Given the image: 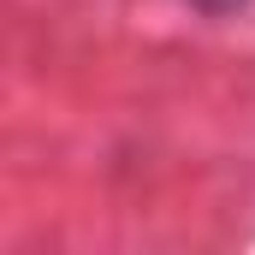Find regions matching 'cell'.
Listing matches in <instances>:
<instances>
[{
  "instance_id": "cell-1",
  "label": "cell",
  "mask_w": 255,
  "mask_h": 255,
  "mask_svg": "<svg viewBox=\"0 0 255 255\" xmlns=\"http://www.w3.org/2000/svg\"><path fill=\"white\" fill-rule=\"evenodd\" d=\"M190 6H202L208 18H220V12H238V6H250V0H190Z\"/></svg>"
}]
</instances>
